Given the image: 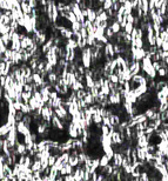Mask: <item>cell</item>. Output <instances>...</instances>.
Listing matches in <instances>:
<instances>
[{
	"mask_svg": "<svg viewBox=\"0 0 168 181\" xmlns=\"http://www.w3.org/2000/svg\"><path fill=\"white\" fill-rule=\"evenodd\" d=\"M108 80L114 85H119V77L116 75V74H111L110 77H108Z\"/></svg>",
	"mask_w": 168,
	"mask_h": 181,
	"instance_id": "obj_32",
	"label": "cell"
},
{
	"mask_svg": "<svg viewBox=\"0 0 168 181\" xmlns=\"http://www.w3.org/2000/svg\"><path fill=\"white\" fill-rule=\"evenodd\" d=\"M54 113H56V115L60 119V120H64L65 118H67L70 114H68V111L64 107V106H60L59 108H56L54 110Z\"/></svg>",
	"mask_w": 168,
	"mask_h": 181,
	"instance_id": "obj_6",
	"label": "cell"
},
{
	"mask_svg": "<svg viewBox=\"0 0 168 181\" xmlns=\"http://www.w3.org/2000/svg\"><path fill=\"white\" fill-rule=\"evenodd\" d=\"M67 134L70 139H79V133H78V128L70 122L67 127Z\"/></svg>",
	"mask_w": 168,
	"mask_h": 181,
	"instance_id": "obj_5",
	"label": "cell"
},
{
	"mask_svg": "<svg viewBox=\"0 0 168 181\" xmlns=\"http://www.w3.org/2000/svg\"><path fill=\"white\" fill-rule=\"evenodd\" d=\"M166 18H167V20H168V11H167V13H166Z\"/></svg>",
	"mask_w": 168,
	"mask_h": 181,
	"instance_id": "obj_49",
	"label": "cell"
},
{
	"mask_svg": "<svg viewBox=\"0 0 168 181\" xmlns=\"http://www.w3.org/2000/svg\"><path fill=\"white\" fill-rule=\"evenodd\" d=\"M155 113H156V112H154V110H153V108H151V107H148L146 111L143 112V114L147 116V119H148V120H151V119L153 118V115H154Z\"/></svg>",
	"mask_w": 168,
	"mask_h": 181,
	"instance_id": "obj_26",
	"label": "cell"
},
{
	"mask_svg": "<svg viewBox=\"0 0 168 181\" xmlns=\"http://www.w3.org/2000/svg\"><path fill=\"white\" fill-rule=\"evenodd\" d=\"M52 47H53V39H52V38H50L47 41L42 45L41 52L44 53V54H46V53H48V52L51 51V48H52Z\"/></svg>",
	"mask_w": 168,
	"mask_h": 181,
	"instance_id": "obj_10",
	"label": "cell"
},
{
	"mask_svg": "<svg viewBox=\"0 0 168 181\" xmlns=\"http://www.w3.org/2000/svg\"><path fill=\"white\" fill-rule=\"evenodd\" d=\"M101 135H104V137L110 135V127H108V126H105V125L101 126Z\"/></svg>",
	"mask_w": 168,
	"mask_h": 181,
	"instance_id": "obj_33",
	"label": "cell"
},
{
	"mask_svg": "<svg viewBox=\"0 0 168 181\" xmlns=\"http://www.w3.org/2000/svg\"><path fill=\"white\" fill-rule=\"evenodd\" d=\"M133 92H134L135 97L139 99L140 97L145 95V94L148 92V87H147V86H138V87H136V88H135Z\"/></svg>",
	"mask_w": 168,
	"mask_h": 181,
	"instance_id": "obj_7",
	"label": "cell"
},
{
	"mask_svg": "<svg viewBox=\"0 0 168 181\" xmlns=\"http://www.w3.org/2000/svg\"><path fill=\"white\" fill-rule=\"evenodd\" d=\"M4 175H5V178H8V179L14 178L13 170H12L11 166H8V165H5V164H4Z\"/></svg>",
	"mask_w": 168,
	"mask_h": 181,
	"instance_id": "obj_15",
	"label": "cell"
},
{
	"mask_svg": "<svg viewBox=\"0 0 168 181\" xmlns=\"http://www.w3.org/2000/svg\"><path fill=\"white\" fill-rule=\"evenodd\" d=\"M110 27H111V29L113 31V33H114V34H118V33H120V31H121L120 24H119L118 21H114L113 24H111V25H110Z\"/></svg>",
	"mask_w": 168,
	"mask_h": 181,
	"instance_id": "obj_23",
	"label": "cell"
},
{
	"mask_svg": "<svg viewBox=\"0 0 168 181\" xmlns=\"http://www.w3.org/2000/svg\"><path fill=\"white\" fill-rule=\"evenodd\" d=\"M11 128H12V126L7 125V124L0 126V138H2V137H7V134H8V133H10V131H11Z\"/></svg>",
	"mask_w": 168,
	"mask_h": 181,
	"instance_id": "obj_12",
	"label": "cell"
},
{
	"mask_svg": "<svg viewBox=\"0 0 168 181\" xmlns=\"http://www.w3.org/2000/svg\"><path fill=\"white\" fill-rule=\"evenodd\" d=\"M20 6H21V11L24 14H31L32 13V8L28 6L27 1H20Z\"/></svg>",
	"mask_w": 168,
	"mask_h": 181,
	"instance_id": "obj_17",
	"label": "cell"
},
{
	"mask_svg": "<svg viewBox=\"0 0 168 181\" xmlns=\"http://www.w3.org/2000/svg\"><path fill=\"white\" fill-rule=\"evenodd\" d=\"M32 181H38V180H34V179H33V180H32Z\"/></svg>",
	"mask_w": 168,
	"mask_h": 181,
	"instance_id": "obj_51",
	"label": "cell"
},
{
	"mask_svg": "<svg viewBox=\"0 0 168 181\" xmlns=\"http://www.w3.org/2000/svg\"><path fill=\"white\" fill-rule=\"evenodd\" d=\"M47 79H48V83L52 85H56V81H58V79H59V77L56 75L54 72H52V73H50L48 75H47Z\"/></svg>",
	"mask_w": 168,
	"mask_h": 181,
	"instance_id": "obj_21",
	"label": "cell"
},
{
	"mask_svg": "<svg viewBox=\"0 0 168 181\" xmlns=\"http://www.w3.org/2000/svg\"><path fill=\"white\" fill-rule=\"evenodd\" d=\"M31 169H32V172L34 173V172H41V162L39 161V160H33V164H32V166H31Z\"/></svg>",
	"mask_w": 168,
	"mask_h": 181,
	"instance_id": "obj_20",
	"label": "cell"
},
{
	"mask_svg": "<svg viewBox=\"0 0 168 181\" xmlns=\"http://www.w3.org/2000/svg\"><path fill=\"white\" fill-rule=\"evenodd\" d=\"M87 11H88V15H87V18H86V19L93 24V23L97 20L98 14H97V12H95L94 10H91V8H87Z\"/></svg>",
	"mask_w": 168,
	"mask_h": 181,
	"instance_id": "obj_16",
	"label": "cell"
},
{
	"mask_svg": "<svg viewBox=\"0 0 168 181\" xmlns=\"http://www.w3.org/2000/svg\"><path fill=\"white\" fill-rule=\"evenodd\" d=\"M24 92H32L33 93V87H32V85H25L24 86Z\"/></svg>",
	"mask_w": 168,
	"mask_h": 181,
	"instance_id": "obj_42",
	"label": "cell"
},
{
	"mask_svg": "<svg viewBox=\"0 0 168 181\" xmlns=\"http://www.w3.org/2000/svg\"><path fill=\"white\" fill-rule=\"evenodd\" d=\"M124 159H125V155L122 153H115L113 156V166L118 168H122Z\"/></svg>",
	"mask_w": 168,
	"mask_h": 181,
	"instance_id": "obj_3",
	"label": "cell"
},
{
	"mask_svg": "<svg viewBox=\"0 0 168 181\" xmlns=\"http://www.w3.org/2000/svg\"><path fill=\"white\" fill-rule=\"evenodd\" d=\"M65 47L66 48H68V50H73V51H75V50H78V42L75 39H70V40H66V45H65Z\"/></svg>",
	"mask_w": 168,
	"mask_h": 181,
	"instance_id": "obj_14",
	"label": "cell"
},
{
	"mask_svg": "<svg viewBox=\"0 0 168 181\" xmlns=\"http://www.w3.org/2000/svg\"><path fill=\"white\" fill-rule=\"evenodd\" d=\"M110 120H111V125L113 127H118V126L121 124V118L119 116V115H116V114H112L111 116H110Z\"/></svg>",
	"mask_w": 168,
	"mask_h": 181,
	"instance_id": "obj_13",
	"label": "cell"
},
{
	"mask_svg": "<svg viewBox=\"0 0 168 181\" xmlns=\"http://www.w3.org/2000/svg\"><path fill=\"white\" fill-rule=\"evenodd\" d=\"M139 180H140V181H151V180H149V175H148V173H146V172L141 173Z\"/></svg>",
	"mask_w": 168,
	"mask_h": 181,
	"instance_id": "obj_38",
	"label": "cell"
},
{
	"mask_svg": "<svg viewBox=\"0 0 168 181\" xmlns=\"http://www.w3.org/2000/svg\"><path fill=\"white\" fill-rule=\"evenodd\" d=\"M50 179H51V181H56L58 178H59V172L56 170V168L51 167V172H50Z\"/></svg>",
	"mask_w": 168,
	"mask_h": 181,
	"instance_id": "obj_24",
	"label": "cell"
},
{
	"mask_svg": "<svg viewBox=\"0 0 168 181\" xmlns=\"http://www.w3.org/2000/svg\"><path fill=\"white\" fill-rule=\"evenodd\" d=\"M148 145H149V141L147 139V135H143V137L136 139V147L146 148V147H148Z\"/></svg>",
	"mask_w": 168,
	"mask_h": 181,
	"instance_id": "obj_8",
	"label": "cell"
},
{
	"mask_svg": "<svg viewBox=\"0 0 168 181\" xmlns=\"http://www.w3.org/2000/svg\"><path fill=\"white\" fill-rule=\"evenodd\" d=\"M24 113L22 112H16V114H15V121L16 122H20V121H22V119H24Z\"/></svg>",
	"mask_w": 168,
	"mask_h": 181,
	"instance_id": "obj_37",
	"label": "cell"
},
{
	"mask_svg": "<svg viewBox=\"0 0 168 181\" xmlns=\"http://www.w3.org/2000/svg\"><path fill=\"white\" fill-rule=\"evenodd\" d=\"M1 59H2V56H0V62H1Z\"/></svg>",
	"mask_w": 168,
	"mask_h": 181,
	"instance_id": "obj_50",
	"label": "cell"
},
{
	"mask_svg": "<svg viewBox=\"0 0 168 181\" xmlns=\"http://www.w3.org/2000/svg\"><path fill=\"white\" fill-rule=\"evenodd\" d=\"M161 50L164 52H168V41H164L162 46H161Z\"/></svg>",
	"mask_w": 168,
	"mask_h": 181,
	"instance_id": "obj_45",
	"label": "cell"
},
{
	"mask_svg": "<svg viewBox=\"0 0 168 181\" xmlns=\"http://www.w3.org/2000/svg\"><path fill=\"white\" fill-rule=\"evenodd\" d=\"M58 158H59V156H56V155H51V156H50V159H48V165H50V167H53V166L56 165Z\"/></svg>",
	"mask_w": 168,
	"mask_h": 181,
	"instance_id": "obj_34",
	"label": "cell"
},
{
	"mask_svg": "<svg viewBox=\"0 0 168 181\" xmlns=\"http://www.w3.org/2000/svg\"><path fill=\"white\" fill-rule=\"evenodd\" d=\"M92 121L94 125H102V116H100L98 114H94L92 116Z\"/></svg>",
	"mask_w": 168,
	"mask_h": 181,
	"instance_id": "obj_25",
	"label": "cell"
},
{
	"mask_svg": "<svg viewBox=\"0 0 168 181\" xmlns=\"http://www.w3.org/2000/svg\"><path fill=\"white\" fill-rule=\"evenodd\" d=\"M67 20L70 21V25H72V24H75V23H78V19H76V17L74 15V13H73V12H70V13H68Z\"/></svg>",
	"mask_w": 168,
	"mask_h": 181,
	"instance_id": "obj_30",
	"label": "cell"
},
{
	"mask_svg": "<svg viewBox=\"0 0 168 181\" xmlns=\"http://www.w3.org/2000/svg\"><path fill=\"white\" fill-rule=\"evenodd\" d=\"M162 44H164V41H162V39H161L160 37H158V38H156V47H158V50H159V48H161Z\"/></svg>",
	"mask_w": 168,
	"mask_h": 181,
	"instance_id": "obj_43",
	"label": "cell"
},
{
	"mask_svg": "<svg viewBox=\"0 0 168 181\" xmlns=\"http://www.w3.org/2000/svg\"><path fill=\"white\" fill-rule=\"evenodd\" d=\"M120 2L118 1V0H113V6H112V10H113V12H118L119 11V8H120Z\"/></svg>",
	"mask_w": 168,
	"mask_h": 181,
	"instance_id": "obj_35",
	"label": "cell"
},
{
	"mask_svg": "<svg viewBox=\"0 0 168 181\" xmlns=\"http://www.w3.org/2000/svg\"><path fill=\"white\" fill-rule=\"evenodd\" d=\"M134 25H133V24H127L126 25V27H125V29H124V31H125V32H126L127 34H130V33H132V32H133V29H134Z\"/></svg>",
	"mask_w": 168,
	"mask_h": 181,
	"instance_id": "obj_36",
	"label": "cell"
},
{
	"mask_svg": "<svg viewBox=\"0 0 168 181\" xmlns=\"http://www.w3.org/2000/svg\"><path fill=\"white\" fill-rule=\"evenodd\" d=\"M59 97H60V95L56 93V91H51V93H50V99H51V100H56V99H58Z\"/></svg>",
	"mask_w": 168,
	"mask_h": 181,
	"instance_id": "obj_40",
	"label": "cell"
},
{
	"mask_svg": "<svg viewBox=\"0 0 168 181\" xmlns=\"http://www.w3.org/2000/svg\"><path fill=\"white\" fill-rule=\"evenodd\" d=\"M67 111H68V114H70V116H73V115H75V114H78L79 113V107H78V104L76 102H72L70 105V107L67 108Z\"/></svg>",
	"mask_w": 168,
	"mask_h": 181,
	"instance_id": "obj_11",
	"label": "cell"
},
{
	"mask_svg": "<svg viewBox=\"0 0 168 181\" xmlns=\"http://www.w3.org/2000/svg\"><path fill=\"white\" fill-rule=\"evenodd\" d=\"M128 68H129V72H130V74H132V78L134 77V75H138V74H140L141 73V62L139 61H134V62H132L129 66H128Z\"/></svg>",
	"mask_w": 168,
	"mask_h": 181,
	"instance_id": "obj_2",
	"label": "cell"
},
{
	"mask_svg": "<svg viewBox=\"0 0 168 181\" xmlns=\"http://www.w3.org/2000/svg\"><path fill=\"white\" fill-rule=\"evenodd\" d=\"M33 98L39 102V104H41V105H44L45 106V104L42 102V97L41 94H40V92L39 91H35V92H33Z\"/></svg>",
	"mask_w": 168,
	"mask_h": 181,
	"instance_id": "obj_29",
	"label": "cell"
},
{
	"mask_svg": "<svg viewBox=\"0 0 168 181\" xmlns=\"http://www.w3.org/2000/svg\"><path fill=\"white\" fill-rule=\"evenodd\" d=\"M113 6V0H105L104 1V5H102V8H104V11H108V10H111Z\"/></svg>",
	"mask_w": 168,
	"mask_h": 181,
	"instance_id": "obj_27",
	"label": "cell"
},
{
	"mask_svg": "<svg viewBox=\"0 0 168 181\" xmlns=\"http://www.w3.org/2000/svg\"><path fill=\"white\" fill-rule=\"evenodd\" d=\"M153 68H154L155 71H156V73H158V71L160 70V68H161V65H160V61H159V62H158V61H156V62H153Z\"/></svg>",
	"mask_w": 168,
	"mask_h": 181,
	"instance_id": "obj_44",
	"label": "cell"
},
{
	"mask_svg": "<svg viewBox=\"0 0 168 181\" xmlns=\"http://www.w3.org/2000/svg\"><path fill=\"white\" fill-rule=\"evenodd\" d=\"M13 106H14V108H15V111H16V112H20V111H21V106H22V102H20V101H14V102H13Z\"/></svg>",
	"mask_w": 168,
	"mask_h": 181,
	"instance_id": "obj_39",
	"label": "cell"
},
{
	"mask_svg": "<svg viewBox=\"0 0 168 181\" xmlns=\"http://www.w3.org/2000/svg\"><path fill=\"white\" fill-rule=\"evenodd\" d=\"M81 24L80 23H75V24H72L70 25V29H72V32L73 33H78V32H80V29H81Z\"/></svg>",
	"mask_w": 168,
	"mask_h": 181,
	"instance_id": "obj_28",
	"label": "cell"
},
{
	"mask_svg": "<svg viewBox=\"0 0 168 181\" xmlns=\"http://www.w3.org/2000/svg\"><path fill=\"white\" fill-rule=\"evenodd\" d=\"M51 125H52V127H53L54 129L60 131V132H64V129H65V126H64V124H62V121H61L56 115H54V116L52 118Z\"/></svg>",
	"mask_w": 168,
	"mask_h": 181,
	"instance_id": "obj_4",
	"label": "cell"
},
{
	"mask_svg": "<svg viewBox=\"0 0 168 181\" xmlns=\"http://www.w3.org/2000/svg\"><path fill=\"white\" fill-rule=\"evenodd\" d=\"M42 181H51L48 175H42Z\"/></svg>",
	"mask_w": 168,
	"mask_h": 181,
	"instance_id": "obj_47",
	"label": "cell"
},
{
	"mask_svg": "<svg viewBox=\"0 0 168 181\" xmlns=\"http://www.w3.org/2000/svg\"><path fill=\"white\" fill-rule=\"evenodd\" d=\"M15 149H16V153H18L19 156H20V155H27V149H26V145H25V143L16 142Z\"/></svg>",
	"mask_w": 168,
	"mask_h": 181,
	"instance_id": "obj_9",
	"label": "cell"
},
{
	"mask_svg": "<svg viewBox=\"0 0 168 181\" xmlns=\"http://www.w3.org/2000/svg\"><path fill=\"white\" fill-rule=\"evenodd\" d=\"M160 38L162 39V41H168V33L165 31L162 33H160Z\"/></svg>",
	"mask_w": 168,
	"mask_h": 181,
	"instance_id": "obj_41",
	"label": "cell"
},
{
	"mask_svg": "<svg viewBox=\"0 0 168 181\" xmlns=\"http://www.w3.org/2000/svg\"><path fill=\"white\" fill-rule=\"evenodd\" d=\"M32 180H33V173H32V174H26L25 181H32Z\"/></svg>",
	"mask_w": 168,
	"mask_h": 181,
	"instance_id": "obj_46",
	"label": "cell"
},
{
	"mask_svg": "<svg viewBox=\"0 0 168 181\" xmlns=\"http://www.w3.org/2000/svg\"><path fill=\"white\" fill-rule=\"evenodd\" d=\"M0 181H10V179H8V178H4L2 180H0Z\"/></svg>",
	"mask_w": 168,
	"mask_h": 181,
	"instance_id": "obj_48",
	"label": "cell"
},
{
	"mask_svg": "<svg viewBox=\"0 0 168 181\" xmlns=\"http://www.w3.org/2000/svg\"><path fill=\"white\" fill-rule=\"evenodd\" d=\"M110 162H111V160L104 154L102 156H100V167L99 168H105L107 167L108 165H110Z\"/></svg>",
	"mask_w": 168,
	"mask_h": 181,
	"instance_id": "obj_18",
	"label": "cell"
},
{
	"mask_svg": "<svg viewBox=\"0 0 168 181\" xmlns=\"http://www.w3.org/2000/svg\"><path fill=\"white\" fill-rule=\"evenodd\" d=\"M81 56H82V66L86 70H89L92 66V51L91 47H86L81 50Z\"/></svg>",
	"mask_w": 168,
	"mask_h": 181,
	"instance_id": "obj_1",
	"label": "cell"
},
{
	"mask_svg": "<svg viewBox=\"0 0 168 181\" xmlns=\"http://www.w3.org/2000/svg\"><path fill=\"white\" fill-rule=\"evenodd\" d=\"M141 8L143 12V17L149 14V7H148V1L147 0H141Z\"/></svg>",
	"mask_w": 168,
	"mask_h": 181,
	"instance_id": "obj_22",
	"label": "cell"
},
{
	"mask_svg": "<svg viewBox=\"0 0 168 181\" xmlns=\"http://www.w3.org/2000/svg\"><path fill=\"white\" fill-rule=\"evenodd\" d=\"M85 102L87 104V106L89 107V106H92V105H94L95 104V99L92 97V94L89 93V91H88V93H87V95L84 98Z\"/></svg>",
	"mask_w": 168,
	"mask_h": 181,
	"instance_id": "obj_19",
	"label": "cell"
},
{
	"mask_svg": "<svg viewBox=\"0 0 168 181\" xmlns=\"http://www.w3.org/2000/svg\"><path fill=\"white\" fill-rule=\"evenodd\" d=\"M12 170H13V175L15 176V178H16V176H18V175L20 174V172H21V170H20V165H19L18 162H16V164H14L13 168H12Z\"/></svg>",
	"mask_w": 168,
	"mask_h": 181,
	"instance_id": "obj_31",
	"label": "cell"
}]
</instances>
